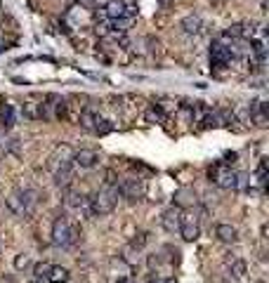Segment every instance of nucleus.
Returning <instances> with one entry per match:
<instances>
[{
    "instance_id": "f3484780",
    "label": "nucleus",
    "mask_w": 269,
    "mask_h": 283,
    "mask_svg": "<svg viewBox=\"0 0 269 283\" xmlns=\"http://www.w3.org/2000/svg\"><path fill=\"white\" fill-rule=\"evenodd\" d=\"M19 198H21V203H24L26 213H31V210H33V205L38 203V191H33V189H24L21 194H19Z\"/></svg>"
},
{
    "instance_id": "2eb2a0df",
    "label": "nucleus",
    "mask_w": 269,
    "mask_h": 283,
    "mask_svg": "<svg viewBox=\"0 0 269 283\" xmlns=\"http://www.w3.org/2000/svg\"><path fill=\"white\" fill-rule=\"evenodd\" d=\"M71 156H74V149L69 147V144H57L55 151H52V156H50V160L52 163H64V160H71Z\"/></svg>"
},
{
    "instance_id": "2f4dec72",
    "label": "nucleus",
    "mask_w": 269,
    "mask_h": 283,
    "mask_svg": "<svg viewBox=\"0 0 269 283\" xmlns=\"http://www.w3.org/2000/svg\"><path fill=\"white\" fill-rule=\"evenodd\" d=\"M5 156H7V144L5 142H0V160L5 158Z\"/></svg>"
},
{
    "instance_id": "f8f14e48",
    "label": "nucleus",
    "mask_w": 269,
    "mask_h": 283,
    "mask_svg": "<svg viewBox=\"0 0 269 283\" xmlns=\"http://www.w3.org/2000/svg\"><path fill=\"white\" fill-rule=\"evenodd\" d=\"M215 236H217L222 243H236V241H239V231H236V227L225 224V222L215 227Z\"/></svg>"
},
{
    "instance_id": "a211bd4d",
    "label": "nucleus",
    "mask_w": 269,
    "mask_h": 283,
    "mask_svg": "<svg viewBox=\"0 0 269 283\" xmlns=\"http://www.w3.org/2000/svg\"><path fill=\"white\" fill-rule=\"evenodd\" d=\"M232 274H234V278L243 281L245 274H248V265H245V260H234V262H232Z\"/></svg>"
},
{
    "instance_id": "7c9ffc66",
    "label": "nucleus",
    "mask_w": 269,
    "mask_h": 283,
    "mask_svg": "<svg viewBox=\"0 0 269 283\" xmlns=\"http://www.w3.org/2000/svg\"><path fill=\"white\" fill-rule=\"evenodd\" d=\"M149 283H177L175 278H151Z\"/></svg>"
},
{
    "instance_id": "dca6fc26",
    "label": "nucleus",
    "mask_w": 269,
    "mask_h": 283,
    "mask_svg": "<svg viewBox=\"0 0 269 283\" xmlns=\"http://www.w3.org/2000/svg\"><path fill=\"white\" fill-rule=\"evenodd\" d=\"M5 205H7V210H10L12 215H17V217L29 215L26 208H24V203H21V198H19V194H10V196L5 198Z\"/></svg>"
},
{
    "instance_id": "72a5a7b5",
    "label": "nucleus",
    "mask_w": 269,
    "mask_h": 283,
    "mask_svg": "<svg viewBox=\"0 0 269 283\" xmlns=\"http://www.w3.org/2000/svg\"><path fill=\"white\" fill-rule=\"evenodd\" d=\"M118 283H134V278H130V276H125V278H118Z\"/></svg>"
},
{
    "instance_id": "7ed1b4c3",
    "label": "nucleus",
    "mask_w": 269,
    "mask_h": 283,
    "mask_svg": "<svg viewBox=\"0 0 269 283\" xmlns=\"http://www.w3.org/2000/svg\"><path fill=\"white\" fill-rule=\"evenodd\" d=\"M116 189L121 196L130 198V201H137V198L144 196L147 186H144V179H140V177H125L121 184H116Z\"/></svg>"
},
{
    "instance_id": "6ab92c4d",
    "label": "nucleus",
    "mask_w": 269,
    "mask_h": 283,
    "mask_svg": "<svg viewBox=\"0 0 269 283\" xmlns=\"http://www.w3.org/2000/svg\"><path fill=\"white\" fill-rule=\"evenodd\" d=\"M0 118H3V125H5V128H12L14 125V109L10 104H3L0 106Z\"/></svg>"
},
{
    "instance_id": "f03ea898",
    "label": "nucleus",
    "mask_w": 269,
    "mask_h": 283,
    "mask_svg": "<svg viewBox=\"0 0 269 283\" xmlns=\"http://www.w3.org/2000/svg\"><path fill=\"white\" fill-rule=\"evenodd\" d=\"M78 227L71 224L66 217H57L55 224H52V243L55 246H74L78 243Z\"/></svg>"
},
{
    "instance_id": "cd10ccee",
    "label": "nucleus",
    "mask_w": 269,
    "mask_h": 283,
    "mask_svg": "<svg viewBox=\"0 0 269 283\" xmlns=\"http://www.w3.org/2000/svg\"><path fill=\"white\" fill-rule=\"evenodd\" d=\"M257 177H260V182H264V177H267V160H260V166H257Z\"/></svg>"
},
{
    "instance_id": "20e7f679",
    "label": "nucleus",
    "mask_w": 269,
    "mask_h": 283,
    "mask_svg": "<svg viewBox=\"0 0 269 283\" xmlns=\"http://www.w3.org/2000/svg\"><path fill=\"white\" fill-rule=\"evenodd\" d=\"M208 175H210V182H213V184H217L220 189H234V177H236V173H232L225 163L213 166L208 170Z\"/></svg>"
},
{
    "instance_id": "423d86ee",
    "label": "nucleus",
    "mask_w": 269,
    "mask_h": 283,
    "mask_svg": "<svg viewBox=\"0 0 269 283\" xmlns=\"http://www.w3.org/2000/svg\"><path fill=\"white\" fill-rule=\"evenodd\" d=\"M161 224H163V229L168 231V234L180 231V224H182V208H177V205L168 208L163 213V217H161Z\"/></svg>"
},
{
    "instance_id": "39448f33",
    "label": "nucleus",
    "mask_w": 269,
    "mask_h": 283,
    "mask_svg": "<svg viewBox=\"0 0 269 283\" xmlns=\"http://www.w3.org/2000/svg\"><path fill=\"white\" fill-rule=\"evenodd\" d=\"M232 50L227 48V45L222 43H213V48H210V62H213L215 68H227L229 66V62H232Z\"/></svg>"
},
{
    "instance_id": "c85d7f7f",
    "label": "nucleus",
    "mask_w": 269,
    "mask_h": 283,
    "mask_svg": "<svg viewBox=\"0 0 269 283\" xmlns=\"http://www.w3.org/2000/svg\"><path fill=\"white\" fill-rule=\"evenodd\" d=\"M161 118H163V113H161L156 106H153V109L147 113V121H151V123H153V121H161Z\"/></svg>"
},
{
    "instance_id": "9b49d317",
    "label": "nucleus",
    "mask_w": 269,
    "mask_h": 283,
    "mask_svg": "<svg viewBox=\"0 0 269 283\" xmlns=\"http://www.w3.org/2000/svg\"><path fill=\"white\" fill-rule=\"evenodd\" d=\"M125 0H109L104 7H102V14H104L106 19H121L123 14H125Z\"/></svg>"
},
{
    "instance_id": "a878e982",
    "label": "nucleus",
    "mask_w": 269,
    "mask_h": 283,
    "mask_svg": "<svg viewBox=\"0 0 269 283\" xmlns=\"http://www.w3.org/2000/svg\"><path fill=\"white\" fill-rule=\"evenodd\" d=\"M234 189H248V173H236V177H234Z\"/></svg>"
},
{
    "instance_id": "f704fd0d",
    "label": "nucleus",
    "mask_w": 269,
    "mask_h": 283,
    "mask_svg": "<svg viewBox=\"0 0 269 283\" xmlns=\"http://www.w3.org/2000/svg\"><path fill=\"white\" fill-rule=\"evenodd\" d=\"M0 222H3V217H0Z\"/></svg>"
},
{
    "instance_id": "bb28decb",
    "label": "nucleus",
    "mask_w": 269,
    "mask_h": 283,
    "mask_svg": "<svg viewBox=\"0 0 269 283\" xmlns=\"http://www.w3.org/2000/svg\"><path fill=\"white\" fill-rule=\"evenodd\" d=\"M147 241H149V234H147V231H142V234H137V239H132V243H130V246L140 250V248H144V243H147Z\"/></svg>"
},
{
    "instance_id": "1a4fd4ad",
    "label": "nucleus",
    "mask_w": 269,
    "mask_h": 283,
    "mask_svg": "<svg viewBox=\"0 0 269 283\" xmlns=\"http://www.w3.org/2000/svg\"><path fill=\"white\" fill-rule=\"evenodd\" d=\"M180 236H182L187 243L196 241L198 236H201V227H198V222H196L194 217H184V215H182V224H180Z\"/></svg>"
},
{
    "instance_id": "5701e85b",
    "label": "nucleus",
    "mask_w": 269,
    "mask_h": 283,
    "mask_svg": "<svg viewBox=\"0 0 269 283\" xmlns=\"http://www.w3.org/2000/svg\"><path fill=\"white\" fill-rule=\"evenodd\" d=\"M66 205H71V208H83V205H85V196H83V194H76V191H69Z\"/></svg>"
},
{
    "instance_id": "412c9836",
    "label": "nucleus",
    "mask_w": 269,
    "mask_h": 283,
    "mask_svg": "<svg viewBox=\"0 0 269 283\" xmlns=\"http://www.w3.org/2000/svg\"><path fill=\"white\" fill-rule=\"evenodd\" d=\"M95 121H97V116H95L90 109L80 111V125H83L85 130H90V132H92V128H95Z\"/></svg>"
},
{
    "instance_id": "aec40b11",
    "label": "nucleus",
    "mask_w": 269,
    "mask_h": 283,
    "mask_svg": "<svg viewBox=\"0 0 269 283\" xmlns=\"http://www.w3.org/2000/svg\"><path fill=\"white\" fill-rule=\"evenodd\" d=\"M111 130H114V123H111V121H106V118H99V116H97L92 132H97V135H109Z\"/></svg>"
},
{
    "instance_id": "9d476101",
    "label": "nucleus",
    "mask_w": 269,
    "mask_h": 283,
    "mask_svg": "<svg viewBox=\"0 0 269 283\" xmlns=\"http://www.w3.org/2000/svg\"><path fill=\"white\" fill-rule=\"evenodd\" d=\"M180 29H182L187 36H198L203 29V21H201V17H196V14H187V17L180 21Z\"/></svg>"
},
{
    "instance_id": "393cba45",
    "label": "nucleus",
    "mask_w": 269,
    "mask_h": 283,
    "mask_svg": "<svg viewBox=\"0 0 269 283\" xmlns=\"http://www.w3.org/2000/svg\"><path fill=\"white\" fill-rule=\"evenodd\" d=\"M26 267H31V257L26 255V252H19L17 257H14V269H26Z\"/></svg>"
},
{
    "instance_id": "ddd939ff",
    "label": "nucleus",
    "mask_w": 269,
    "mask_h": 283,
    "mask_svg": "<svg viewBox=\"0 0 269 283\" xmlns=\"http://www.w3.org/2000/svg\"><path fill=\"white\" fill-rule=\"evenodd\" d=\"M69 278H71V274H69L66 267L52 265L48 271V276H45V281L48 283H69Z\"/></svg>"
},
{
    "instance_id": "f257e3e1",
    "label": "nucleus",
    "mask_w": 269,
    "mask_h": 283,
    "mask_svg": "<svg viewBox=\"0 0 269 283\" xmlns=\"http://www.w3.org/2000/svg\"><path fill=\"white\" fill-rule=\"evenodd\" d=\"M116 203H118V189H116V186H106V184L90 198L92 213H95V215H99V217H104V215H109V213H114Z\"/></svg>"
},
{
    "instance_id": "4468645a",
    "label": "nucleus",
    "mask_w": 269,
    "mask_h": 283,
    "mask_svg": "<svg viewBox=\"0 0 269 283\" xmlns=\"http://www.w3.org/2000/svg\"><path fill=\"white\" fill-rule=\"evenodd\" d=\"M175 205L177 208H187V205H196V191L194 189H180L177 194H175Z\"/></svg>"
},
{
    "instance_id": "6e6552de",
    "label": "nucleus",
    "mask_w": 269,
    "mask_h": 283,
    "mask_svg": "<svg viewBox=\"0 0 269 283\" xmlns=\"http://www.w3.org/2000/svg\"><path fill=\"white\" fill-rule=\"evenodd\" d=\"M71 160H74V166L83 168V170H90V168H95V166H97L99 156L95 154L92 149H80V151H74Z\"/></svg>"
},
{
    "instance_id": "b1692460",
    "label": "nucleus",
    "mask_w": 269,
    "mask_h": 283,
    "mask_svg": "<svg viewBox=\"0 0 269 283\" xmlns=\"http://www.w3.org/2000/svg\"><path fill=\"white\" fill-rule=\"evenodd\" d=\"M50 267H52V265H50V262H38V265L33 267V276H36V278H40V281H43V278L48 276Z\"/></svg>"
},
{
    "instance_id": "473e14b6",
    "label": "nucleus",
    "mask_w": 269,
    "mask_h": 283,
    "mask_svg": "<svg viewBox=\"0 0 269 283\" xmlns=\"http://www.w3.org/2000/svg\"><path fill=\"white\" fill-rule=\"evenodd\" d=\"M0 283H14L12 276H0Z\"/></svg>"
},
{
    "instance_id": "c756f323",
    "label": "nucleus",
    "mask_w": 269,
    "mask_h": 283,
    "mask_svg": "<svg viewBox=\"0 0 269 283\" xmlns=\"http://www.w3.org/2000/svg\"><path fill=\"white\" fill-rule=\"evenodd\" d=\"M236 158H239V154H225V166H232V163H236Z\"/></svg>"
},
{
    "instance_id": "0eeeda50",
    "label": "nucleus",
    "mask_w": 269,
    "mask_h": 283,
    "mask_svg": "<svg viewBox=\"0 0 269 283\" xmlns=\"http://www.w3.org/2000/svg\"><path fill=\"white\" fill-rule=\"evenodd\" d=\"M71 182H74V163H71V160H64V163H59V166L55 168V184L61 186V189H66Z\"/></svg>"
},
{
    "instance_id": "4be33fe9",
    "label": "nucleus",
    "mask_w": 269,
    "mask_h": 283,
    "mask_svg": "<svg viewBox=\"0 0 269 283\" xmlns=\"http://www.w3.org/2000/svg\"><path fill=\"white\" fill-rule=\"evenodd\" d=\"M24 116L31 118V121H38V118H40V104H36V102H26L24 104Z\"/></svg>"
}]
</instances>
